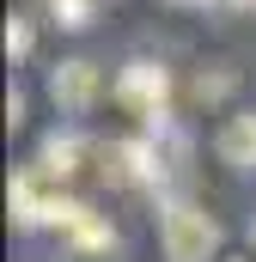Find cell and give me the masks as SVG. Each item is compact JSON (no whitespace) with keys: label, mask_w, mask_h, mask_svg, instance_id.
I'll return each mask as SVG.
<instances>
[{"label":"cell","mask_w":256,"mask_h":262,"mask_svg":"<svg viewBox=\"0 0 256 262\" xmlns=\"http://www.w3.org/2000/svg\"><path fill=\"white\" fill-rule=\"evenodd\" d=\"M159 244H165V262H214L220 220H207L195 201H171L159 207Z\"/></svg>","instance_id":"cell-1"},{"label":"cell","mask_w":256,"mask_h":262,"mask_svg":"<svg viewBox=\"0 0 256 262\" xmlns=\"http://www.w3.org/2000/svg\"><path fill=\"white\" fill-rule=\"evenodd\" d=\"M165 92H171V79H165V67H153V61L122 67V79L110 85V98L122 104L128 116H146V122H159V116H165Z\"/></svg>","instance_id":"cell-2"},{"label":"cell","mask_w":256,"mask_h":262,"mask_svg":"<svg viewBox=\"0 0 256 262\" xmlns=\"http://www.w3.org/2000/svg\"><path fill=\"white\" fill-rule=\"evenodd\" d=\"M98 92H104V73H98L92 61H61L55 73H49V98L61 104L67 116L92 110V104H98Z\"/></svg>","instance_id":"cell-3"},{"label":"cell","mask_w":256,"mask_h":262,"mask_svg":"<svg viewBox=\"0 0 256 262\" xmlns=\"http://www.w3.org/2000/svg\"><path fill=\"white\" fill-rule=\"evenodd\" d=\"M214 152H220V165H232V171H256V110L226 116L220 134H214Z\"/></svg>","instance_id":"cell-4"},{"label":"cell","mask_w":256,"mask_h":262,"mask_svg":"<svg viewBox=\"0 0 256 262\" xmlns=\"http://www.w3.org/2000/svg\"><path fill=\"white\" fill-rule=\"evenodd\" d=\"M79 152H86V140L55 134V140H43V159H37V171H43V177H73V171H79Z\"/></svg>","instance_id":"cell-5"},{"label":"cell","mask_w":256,"mask_h":262,"mask_svg":"<svg viewBox=\"0 0 256 262\" xmlns=\"http://www.w3.org/2000/svg\"><path fill=\"white\" fill-rule=\"evenodd\" d=\"M67 238H73V244H86V250H110V244H116V232H110L92 207H79V213L67 220Z\"/></svg>","instance_id":"cell-6"},{"label":"cell","mask_w":256,"mask_h":262,"mask_svg":"<svg viewBox=\"0 0 256 262\" xmlns=\"http://www.w3.org/2000/svg\"><path fill=\"white\" fill-rule=\"evenodd\" d=\"M49 12H55V25H67V31H86L92 25V0H49Z\"/></svg>","instance_id":"cell-7"},{"label":"cell","mask_w":256,"mask_h":262,"mask_svg":"<svg viewBox=\"0 0 256 262\" xmlns=\"http://www.w3.org/2000/svg\"><path fill=\"white\" fill-rule=\"evenodd\" d=\"M6 55H12V61H25V55H31V25H25L18 12H12V25H6Z\"/></svg>","instance_id":"cell-8"},{"label":"cell","mask_w":256,"mask_h":262,"mask_svg":"<svg viewBox=\"0 0 256 262\" xmlns=\"http://www.w3.org/2000/svg\"><path fill=\"white\" fill-rule=\"evenodd\" d=\"M232 85H238V73H201L195 79V98H226Z\"/></svg>","instance_id":"cell-9"},{"label":"cell","mask_w":256,"mask_h":262,"mask_svg":"<svg viewBox=\"0 0 256 262\" xmlns=\"http://www.w3.org/2000/svg\"><path fill=\"white\" fill-rule=\"evenodd\" d=\"M6 122H12V128L25 122V98H18V92H6Z\"/></svg>","instance_id":"cell-10"},{"label":"cell","mask_w":256,"mask_h":262,"mask_svg":"<svg viewBox=\"0 0 256 262\" xmlns=\"http://www.w3.org/2000/svg\"><path fill=\"white\" fill-rule=\"evenodd\" d=\"M232 6H244V12H256V0H232Z\"/></svg>","instance_id":"cell-11"},{"label":"cell","mask_w":256,"mask_h":262,"mask_svg":"<svg viewBox=\"0 0 256 262\" xmlns=\"http://www.w3.org/2000/svg\"><path fill=\"white\" fill-rule=\"evenodd\" d=\"M177 6H201V0H177Z\"/></svg>","instance_id":"cell-12"},{"label":"cell","mask_w":256,"mask_h":262,"mask_svg":"<svg viewBox=\"0 0 256 262\" xmlns=\"http://www.w3.org/2000/svg\"><path fill=\"white\" fill-rule=\"evenodd\" d=\"M250 244H256V220H250Z\"/></svg>","instance_id":"cell-13"},{"label":"cell","mask_w":256,"mask_h":262,"mask_svg":"<svg viewBox=\"0 0 256 262\" xmlns=\"http://www.w3.org/2000/svg\"><path fill=\"white\" fill-rule=\"evenodd\" d=\"M232 262H238V256H232Z\"/></svg>","instance_id":"cell-14"}]
</instances>
